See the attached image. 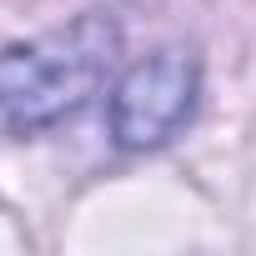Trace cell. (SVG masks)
<instances>
[{"instance_id":"6da1fadb","label":"cell","mask_w":256,"mask_h":256,"mask_svg":"<svg viewBox=\"0 0 256 256\" xmlns=\"http://www.w3.org/2000/svg\"><path fill=\"white\" fill-rule=\"evenodd\" d=\"M120 60V26L100 10L0 50V126L36 136L96 100Z\"/></svg>"},{"instance_id":"7a4b0ae2","label":"cell","mask_w":256,"mask_h":256,"mask_svg":"<svg viewBox=\"0 0 256 256\" xmlns=\"http://www.w3.org/2000/svg\"><path fill=\"white\" fill-rule=\"evenodd\" d=\"M201 96V60L161 46L110 86V136L126 151H156L191 120Z\"/></svg>"}]
</instances>
